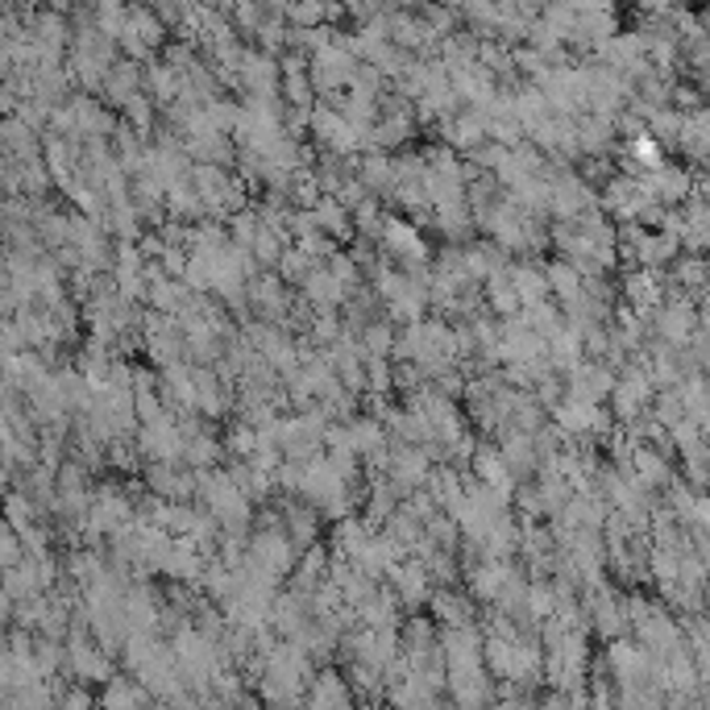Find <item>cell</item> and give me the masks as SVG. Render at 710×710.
Wrapping results in <instances>:
<instances>
[{"label": "cell", "instance_id": "24", "mask_svg": "<svg viewBox=\"0 0 710 710\" xmlns=\"http://www.w3.org/2000/svg\"><path fill=\"white\" fill-rule=\"evenodd\" d=\"M146 92L154 96V105L158 108H170L179 100V92H184V71L175 63H150L146 67Z\"/></svg>", "mask_w": 710, "mask_h": 710}, {"label": "cell", "instance_id": "35", "mask_svg": "<svg viewBox=\"0 0 710 710\" xmlns=\"http://www.w3.org/2000/svg\"><path fill=\"white\" fill-rule=\"evenodd\" d=\"M707 167H710V154H707Z\"/></svg>", "mask_w": 710, "mask_h": 710}, {"label": "cell", "instance_id": "4", "mask_svg": "<svg viewBox=\"0 0 710 710\" xmlns=\"http://www.w3.org/2000/svg\"><path fill=\"white\" fill-rule=\"evenodd\" d=\"M698 329H702V312H698V299L686 292H668V299L652 316V336L682 345V350L698 336Z\"/></svg>", "mask_w": 710, "mask_h": 710}, {"label": "cell", "instance_id": "18", "mask_svg": "<svg viewBox=\"0 0 710 710\" xmlns=\"http://www.w3.org/2000/svg\"><path fill=\"white\" fill-rule=\"evenodd\" d=\"M354 677H345V673H336L333 665L316 668L312 686L304 694V702L308 707H350L354 702V689H350Z\"/></svg>", "mask_w": 710, "mask_h": 710}, {"label": "cell", "instance_id": "20", "mask_svg": "<svg viewBox=\"0 0 710 710\" xmlns=\"http://www.w3.org/2000/svg\"><path fill=\"white\" fill-rule=\"evenodd\" d=\"M146 92V67H138V59H126V63H117L108 71L105 80V100L117 108H126L133 96H142Z\"/></svg>", "mask_w": 710, "mask_h": 710}, {"label": "cell", "instance_id": "21", "mask_svg": "<svg viewBox=\"0 0 710 710\" xmlns=\"http://www.w3.org/2000/svg\"><path fill=\"white\" fill-rule=\"evenodd\" d=\"M312 221H316V229L336 237V241H345V237L354 233V209H350L345 200H336V196H320V200H316Z\"/></svg>", "mask_w": 710, "mask_h": 710}, {"label": "cell", "instance_id": "6", "mask_svg": "<svg viewBox=\"0 0 710 710\" xmlns=\"http://www.w3.org/2000/svg\"><path fill=\"white\" fill-rule=\"evenodd\" d=\"M167 43V17L163 13H154V9H129V22L121 29V38L117 46L126 50L129 59H138V63H146L154 59V50Z\"/></svg>", "mask_w": 710, "mask_h": 710}, {"label": "cell", "instance_id": "12", "mask_svg": "<svg viewBox=\"0 0 710 710\" xmlns=\"http://www.w3.org/2000/svg\"><path fill=\"white\" fill-rule=\"evenodd\" d=\"M470 470H474V478L486 482L490 490H499L502 499H516V490H520V474L511 470V461L502 458L499 440L495 445H478V453L470 461Z\"/></svg>", "mask_w": 710, "mask_h": 710}, {"label": "cell", "instance_id": "33", "mask_svg": "<svg viewBox=\"0 0 710 710\" xmlns=\"http://www.w3.org/2000/svg\"><path fill=\"white\" fill-rule=\"evenodd\" d=\"M636 4H640L644 13H652V17H665V13H673L677 0H636Z\"/></svg>", "mask_w": 710, "mask_h": 710}, {"label": "cell", "instance_id": "31", "mask_svg": "<svg viewBox=\"0 0 710 710\" xmlns=\"http://www.w3.org/2000/svg\"><path fill=\"white\" fill-rule=\"evenodd\" d=\"M316 267H320V258H316V253H308L304 246H287V253L279 258V267H274V271L283 274L287 283H295V287H304V279H308Z\"/></svg>", "mask_w": 710, "mask_h": 710}, {"label": "cell", "instance_id": "2", "mask_svg": "<svg viewBox=\"0 0 710 710\" xmlns=\"http://www.w3.org/2000/svg\"><path fill=\"white\" fill-rule=\"evenodd\" d=\"M357 63H362V59H357V50L350 46V38L333 34V43H324L312 50L308 75H312L316 92H320L324 100H336V96L350 87V80H354Z\"/></svg>", "mask_w": 710, "mask_h": 710}, {"label": "cell", "instance_id": "36", "mask_svg": "<svg viewBox=\"0 0 710 710\" xmlns=\"http://www.w3.org/2000/svg\"><path fill=\"white\" fill-rule=\"evenodd\" d=\"M707 295H710V283H707Z\"/></svg>", "mask_w": 710, "mask_h": 710}, {"label": "cell", "instance_id": "23", "mask_svg": "<svg viewBox=\"0 0 710 710\" xmlns=\"http://www.w3.org/2000/svg\"><path fill=\"white\" fill-rule=\"evenodd\" d=\"M158 698L150 694V686L142 677H113L105 689H100V707H154Z\"/></svg>", "mask_w": 710, "mask_h": 710}, {"label": "cell", "instance_id": "15", "mask_svg": "<svg viewBox=\"0 0 710 710\" xmlns=\"http://www.w3.org/2000/svg\"><path fill=\"white\" fill-rule=\"evenodd\" d=\"M391 585L403 599V606H428V599L437 594V578L433 569L419 561V557H403V561L391 569Z\"/></svg>", "mask_w": 710, "mask_h": 710}, {"label": "cell", "instance_id": "26", "mask_svg": "<svg viewBox=\"0 0 710 710\" xmlns=\"http://www.w3.org/2000/svg\"><path fill=\"white\" fill-rule=\"evenodd\" d=\"M707 283H710V262L702 253H686V258H677L673 262V287L668 292H686V295H707Z\"/></svg>", "mask_w": 710, "mask_h": 710}, {"label": "cell", "instance_id": "13", "mask_svg": "<svg viewBox=\"0 0 710 710\" xmlns=\"http://www.w3.org/2000/svg\"><path fill=\"white\" fill-rule=\"evenodd\" d=\"M624 295H627V304L636 308L640 316H656V308L668 299V283L661 279V271L656 267H631L627 271V279H624Z\"/></svg>", "mask_w": 710, "mask_h": 710}, {"label": "cell", "instance_id": "17", "mask_svg": "<svg viewBox=\"0 0 710 710\" xmlns=\"http://www.w3.org/2000/svg\"><path fill=\"white\" fill-rule=\"evenodd\" d=\"M640 179H644L648 196L656 204H665V209H677L682 200L694 196V179L682 167H668V163H661L656 170H640Z\"/></svg>", "mask_w": 710, "mask_h": 710}, {"label": "cell", "instance_id": "10", "mask_svg": "<svg viewBox=\"0 0 710 710\" xmlns=\"http://www.w3.org/2000/svg\"><path fill=\"white\" fill-rule=\"evenodd\" d=\"M67 108H71V117H75V138H84V142H108L113 133H117V117L108 113V100L100 105L92 92H84V96H71L67 100Z\"/></svg>", "mask_w": 710, "mask_h": 710}, {"label": "cell", "instance_id": "34", "mask_svg": "<svg viewBox=\"0 0 710 710\" xmlns=\"http://www.w3.org/2000/svg\"><path fill=\"white\" fill-rule=\"evenodd\" d=\"M698 312H702V333L710 336V295H702V308Z\"/></svg>", "mask_w": 710, "mask_h": 710}, {"label": "cell", "instance_id": "5", "mask_svg": "<svg viewBox=\"0 0 710 710\" xmlns=\"http://www.w3.org/2000/svg\"><path fill=\"white\" fill-rule=\"evenodd\" d=\"M378 246H382V253H387L391 262L407 267V271H416V267H428V262H433V250H428L424 233L416 229V221H403V216H387Z\"/></svg>", "mask_w": 710, "mask_h": 710}, {"label": "cell", "instance_id": "3", "mask_svg": "<svg viewBox=\"0 0 710 710\" xmlns=\"http://www.w3.org/2000/svg\"><path fill=\"white\" fill-rule=\"evenodd\" d=\"M246 561H253L258 569L274 573V578H292L295 561H299V544L287 536L283 520H267V523H258V532L250 536Z\"/></svg>", "mask_w": 710, "mask_h": 710}, {"label": "cell", "instance_id": "25", "mask_svg": "<svg viewBox=\"0 0 710 710\" xmlns=\"http://www.w3.org/2000/svg\"><path fill=\"white\" fill-rule=\"evenodd\" d=\"M677 146L686 150V158H694V163H707V154H710V108H694V113H686Z\"/></svg>", "mask_w": 710, "mask_h": 710}, {"label": "cell", "instance_id": "8", "mask_svg": "<svg viewBox=\"0 0 710 710\" xmlns=\"http://www.w3.org/2000/svg\"><path fill=\"white\" fill-rule=\"evenodd\" d=\"M233 84L246 87V96H279L283 92V63L274 59V50H246L241 63L233 71Z\"/></svg>", "mask_w": 710, "mask_h": 710}, {"label": "cell", "instance_id": "19", "mask_svg": "<svg viewBox=\"0 0 710 710\" xmlns=\"http://www.w3.org/2000/svg\"><path fill=\"white\" fill-rule=\"evenodd\" d=\"M474 594H465V590H453V585H437V594L428 599L433 606V619L440 627H458V624H478V615H474Z\"/></svg>", "mask_w": 710, "mask_h": 710}, {"label": "cell", "instance_id": "11", "mask_svg": "<svg viewBox=\"0 0 710 710\" xmlns=\"http://www.w3.org/2000/svg\"><path fill=\"white\" fill-rule=\"evenodd\" d=\"M250 308L253 316H262V320H287L292 312V292H287V279L283 274H271V271H258L250 283Z\"/></svg>", "mask_w": 710, "mask_h": 710}, {"label": "cell", "instance_id": "1", "mask_svg": "<svg viewBox=\"0 0 710 710\" xmlns=\"http://www.w3.org/2000/svg\"><path fill=\"white\" fill-rule=\"evenodd\" d=\"M67 63H71V71H75V84L96 96V92H105L108 71L117 67V38L105 34L96 22H84L80 25V34L71 38Z\"/></svg>", "mask_w": 710, "mask_h": 710}, {"label": "cell", "instance_id": "28", "mask_svg": "<svg viewBox=\"0 0 710 710\" xmlns=\"http://www.w3.org/2000/svg\"><path fill=\"white\" fill-rule=\"evenodd\" d=\"M100 225H105L117 241H138L142 237V209L133 204V200H121V204H108L105 216H100Z\"/></svg>", "mask_w": 710, "mask_h": 710}, {"label": "cell", "instance_id": "27", "mask_svg": "<svg viewBox=\"0 0 710 710\" xmlns=\"http://www.w3.org/2000/svg\"><path fill=\"white\" fill-rule=\"evenodd\" d=\"M511 283H516V292H520L523 308L528 304H541L553 295L548 287V267H536V262H511Z\"/></svg>", "mask_w": 710, "mask_h": 710}, {"label": "cell", "instance_id": "14", "mask_svg": "<svg viewBox=\"0 0 710 710\" xmlns=\"http://www.w3.org/2000/svg\"><path fill=\"white\" fill-rule=\"evenodd\" d=\"M299 292H304V299L312 304V312H336V308H341V304H350V295H354L350 287H345V279L329 267V258H324V262H320V267L304 279V287H299Z\"/></svg>", "mask_w": 710, "mask_h": 710}, {"label": "cell", "instance_id": "7", "mask_svg": "<svg viewBox=\"0 0 710 710\" xmlns=\"http://www.w3.org/2000/svg\"><path fill=\"white\" fill-rule=\"evenodd\" d=\"M138 449H142L146 461H184V424H179V416L163 412L154 419H142Z\"/></svg>", "mask_w": 710, "mask_h": 710}, {"label": "cell", "instance_id": "30", "mask_svg": "<svg viewBox=\"0 0 710 710\" xmlns=\"http://www.w3.org/2000/svg\"><path fill=\"white\" fill-rule=\"evenodd\" d=\"M279 520H283V528H287V536L299 544V553H304L308 544H316V532H320V528H316L312 507H299V502H292V507H287Z\"/></svg>", "mask_w": 710, "mask_h": 710}, {"label": "cell", "instance_id": "9", "mask_svg": "<svg viewBox=\"0 0 710 710\" xmlns=\"http://www.w3.org/2000/svg\"><path fill=\"white\" fill-rule=\"evenodd\" d=\"M615 382H619V375H615V366H611L606 357H590V362L573 366V370L565 375V387H569V395L585 399V403H603V399H611Z\"/></svg>", "mask_w": 710, "mask_h": 710}, {"label": "cell", "instance_id": "29", "mask_svg": "<svg viewBox=\"0 0 710 710\" xmlns=\"http://www.w3.org/2000/svg\"><path fill=\"white\" fill-rule=\"evenodd\" d=\"M548 287H553V295H557L561 304H569L573 295H582L585 274L578 271L569 258H557V262H548Z\"/></svg>", "mask_w": 710, "mask_h": 710}, {"label": "cell", "instance_id": "16", "mask_svg": "<svg viewBox=\"0 0 710 710\" xmlns=\"http://www.w3.org/2000/svg\"><path fill=\"white\" fill-rule=\"evenodd\" d=\"M146 486L163 499H196V470L188 461H150Z\"/></svg>", "mask_w": 710, "mask_h": 710}, {"label": "cell", "instance_id": "32", "mask_svg": "<svg viewBox=\"0 0 710 710\" xmlns=\"http://www.w3.org/2000/svg\"><path fill=\"white\" fill-rule=\"evenodd\" d=\"M241 113H246V105H237V100H225V96L209 100V121L221 129V133H237V126H241Z\"/></svg>", "mask_w": 710, "mask_h": 710}, {"label": "cell", "instance_id": "22", "mask_svg": "<svg viewBox=\"0 0 710 710\" xmlns=\"http://www.w3.org/2000/svg\"><path fill=\"white\" fill-rule=\"evenodd\" d=\"M548 362H553V370H561V375H569L573 366H582V362H585V336H582V329L565 324L561 333L548 336Z\"/></svg>", "mask_w": 710, "mask_h": 710}]
</instances>
